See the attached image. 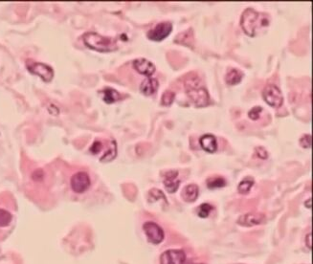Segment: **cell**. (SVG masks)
Masks as SVG:
<instances>
[{"instance_id": "6da1fadb", "label": "cell", "mask_w": 313, "mask_h": 264, "mask_svg": "<svg viewBox=\"0 0 313 264\" xmlns=\"http://www.w3.org/2000/svg\"><path fill=\"white\" fill-rule=\"evenodd\" d=\"M269 25V16L266 14L259 13L252 8L244 12L241 18V26L244 33L249 37H255L259 29L265 28Z\"/></svg>"}, {"instance_id": "7a4b0ae2", "label": "cell", "mask_w": 313, "mask_h": 264, "mask_svg": "<svg viewBox=\"0 0 313 264\" xmlns=\"http://www.w3.org/2000/svg\"><path fill=\"white\" fill-rule=\"evenodd\" d=\"M186 94L198 108L207 107L210 104L207 89L202 85L201 79L198 75L191 74L184 81Z\"/></svg>"}, {"instance_id": "3957f363", "label": "cell", "mask_w": 313, "mask_h": 264, "mask_svg": "<svg viewBox=\"0 0 313 264\" xmlns=\"http://www.w3.org/2000/svg\"><path fill=\"white\" fill-rule=\"evenodd\" d=\"M84 44L90 49L99 52H111L118 48L115 38H106L94 32H88L82 36Z\"/></svg>"}, {"instance_id": "277c9868", "label": "cell", "mask_w": 313, "mask_h": 264, "mask_svg": "<svg viewBox=\"0 0 313 264\" xmlns=\"http://www.w3.org/2000/svg\"><path fill=\"white\" fill-rule=\"evenodd\" d=\"M263 98L266 104L272 108H279L282 105L283 97L278 86L268 84L263 90Z\"/></svg>"}, {"instance_id": "5b68a950", "label": "cell", "mask_w": 313, "mask_h": 264, "mask_svg": "<svg viewBox=\"0 0 313 264\" xmlns=\"http://www.w3.org/2000/svg\"><path fill=\"white\" fill-rule=\"evenodd\" d=\"M144 232L148 237V240L152 244H159L164 240L165 233L164 231L158 224L148 221L143 225Z\"/></svg>"}, {"instance_id": "8992f818", "label": "cell", "mask_w": 313, "mask_h": 264, "mask_svg": "<svg viewBox=\"0 0 313 264\" xmlns=\"http://www.w3.org/2000/svg\"><path fill=\"white\" fill-rule=\"evenodd\" d=\"M173 31V25L171 22H161L157 24L152 30L148 33V38L152 41H162L169 37Z\"/></svg>"}, {"instance_id": "52a82bcc", "label": "cell", "mask_w": 313, "mask_h": 264, "mask_svg": "<svg viewBox=\"0 0 313 264\" xmlns=\"http://www.w3.org/2000/svg\"><path fill=\"white\" fill-rule=\"evenodd\" d=\"M70 185L75 192L82 193L90 187V178L85 171H80L72 176Z\"/></svg>"}, {"instance_id": "ba28073f", "label": "cell", "mask_w": 313, "mask_h": 264, "mask_svg": "<svg viewBox=\"0 0 313 264\" xmlns=\"http://www.w3.org/2000/svg\"><path fill=\"white\" fill-rule=\"evenodd\" d=\"M27 68L32 74L40 77L44 81H50L54 78L53 68L45 63L31 62L27 64Z\"/></svg>"}, {"instance_id": "9c48e42d", "label": "cell", "mask_w": 313, "mask_h": 264, "mask_svg": "<svg viewBox=\"0 0 313 264\" xmlns=\"http://www.w3.org/2000/svg\"><path fill=\"white\" fill-rule=\"evenodd\" d=\"M186 254L182 250H168L160 256V264H184Z\"/></svg>"}, {"instance_id": "30bf717a", "label": "cell", "mask_w": 313, "mask_h": 264, "mask_svg": "<svg viewBox=\"0 0 313 264\" xmlns=\"http://www.w3.org/2000/svg\"><path fill=\"white\" fill-rule=\"evenodd\" d=\"M265 221V216L261 213H248L240 217L238 224L241 226L253 227L263 224Z\"/></svg>"}, {"instance_id": "8fae6325", "label": "cell", "mask_w": 313, "mask_h": 264, "mask_svg": "<svg viewBox=\"0 0 313 264\" xmlns=\"http://www.w3.org/2000/svg\"><path fill=\"white\" fill-rule=\"evenodd\" d=\"M164 185L167 190L170 193L175 192L180 185V180L178 179V171H169L164 174Z\"/></svg>"}, {"instance_id": "7c38bea8", "label": "cell", "mask_w": 313, "mask_h": 264, "mask_svg": "<svg viewBox=\"0 0 313 264\" xmlns=\"http://www.w3.org/2000/svg\"><path fill=\"white\" fill-rule=\"evenodd\" d=\"M135 70L141 75L150 77L155 72V65L146 59H137L133 62Z\"/></svg>"}, {"instance_id": "4fadbf2b", "label": "cell", "mask_w": 313, "mask_h": 264, "mask_svg": "<svg viewBox=\"0 0 313 264\" xmlns=\"http://www.w3.org/2000/svg\"><path fill=\"white\" fill-rule=\"evenodd\" d=\"M159 87V82L154 78H147L143 80V82L140 85V90L145 96H151L153 95Z\"/></svg>"}, {"instance_id": "5bb4252c", "label": "cell", "mask_w": 313, "mask_h": 264, "mask_svg": "<svg viewBox=\"0 0 313 264\" xmlns=\"http://www.w3.org/2000/svg\"><path fill=\"white\" fill-rule=\"evenodd\" d=\"M199 143H200L201 148L204 151L210 152V153H214L217 150L216 139L212 134H205V135L201 136L199 139Z\"/></svg>"}, {"instance_id": "9a60e30c", "label": "cell", "mask_w": 313, "mask_h": 264, "mask_svg": "<svg viewBox=\"0 0 313 264\" xmlns=\"http://www.w3.org/2000/svg\"><path fill=\"white\" fill-rule=\"evenodd\" d=\"M198 193H199V189H198V185L190 184V185H187L183 189L181 195H182V198L184 199V201H186L188 203H192L198 199Z\"/></svg>"}, {"instance_id": "2e32d148", "label": "cell", "mask_w": 313, "mask_h": 264, "mask_svg": "<svg viewBox=\"0 0 313 264\" xmlns=\"http://www.w3.org/2000/svg\"><path fill=\"white\" fill-rule=\"evenodd\" d=\"M244 76V73L241 70L237 68H231L225 76L226 83L229 85H236L242 81Z\"/></svg>"}, {"instance_id": "e0dca14e", "label": "cell", "mask_w": 313, "mask_h": 264, "mask_svg": "<svg viewBox=\"0 0 313 264\" xmlns=\"http://www.w3.org/2000/svg\"><path fill=\"white\" fill-rule=\"evenodd\" d=\"M102 93H103V99H104V102L106 104H108V105L119 101L120 98H121L120 93L118 91H116L115 89L109 88V87L104 89L102 91Z\"/></svg>"}, {"instance_id": "ac0fdd59", "label": "cell", "mask_w": 313, "mask_h": 264, "mask_svg": "<svg viewBox=\"0 0 313 264\" xmlns=\"http://www.w3.org/2000/svg\"><path fill=\"white\" fill-rule=\"evenodd\" d=\"M117 155V145L115 141H110L109 143V148L104 153V155L101 158V162H110L112 161Z\"/></svg>"}, {"instance_id": "d6986e66", "label": "cell", "mask_w": 313, "mask_h": 264, "mask_svg": "<svg viewBox=\"0 0 313 264\" xmlns=\"http://www.w3.org/2000/svg\"><path fill=\"white\" fill-rule=\"evenodd\" d=\"M255 181H254V178L253 177H245L244 180L239 184V187H238V190L241 194H247L250 189H252L253 185H254Z\"/></svg>"}, {"instance_id": "ffe728a7", "label": "cell", "mask_w": 313, "mask_h": 264, "mask_svg": "<svg viewBox=\"0 0 313 264\" xmlns=\"http://www.w3.org/2000/svg\"><path fill=\"white\" fill-rule=\"evenodd\" d=\"M226 185V181L222 177H212L207 180V186L209 189H219L223 188Z\"/></svg>"}, {"instance_id": "44dd1931", "label": "cell", "mask_w": 313, "mask_h": 264, "mask_svg": "<svg viewBox=\"0 0 313 264\" xmlns=\"http://www.w3.org/2000/svg\"><path fill=\"white\" fill-rule=\"evenodd\" d=\"M160 199H163L164 201L168 202L165 194L160 189H152L148 191V202L153 203V202H155L157 200L159 201Z\"/></svg>"}, {"instance_id": "7402d4cb", "label": "cell", "mask_w": 313, "mask_h": 264, "mask_svg": "<svg viewBox=\"0 0 313 264\" xmlns=\"http://www.w3.org/2000/svg\"><path fill=\"white\" fill-rule=\"evenodd\" d=\"M175 99V94L171 90H167L163 93L162 98H161V105L163 107H169L174 103Z\"/></svg>"}, {"instance_id": "603a6c76", "label": "cell", "mask_w": 313, "mask_h": 264, "mask_svg": "<svg viewBox=\"0 0 313 264\" xmlns=\"http://www.w3.org/2000/svg\"><path fill=\"white\" fill-rule=\"evenodd\" d=\"M213 210H214V207L211 204L204 203V204H201L198 208V215L201 218H206V217H208L209 215L211 214V212Z\"/></svg>"}, {"instance_id": "cb8c5ba5", "label": "cell", "mask_w": 313, "mask_h": 264, "mask_svg": "<svg viewBox=\"0 0 313 264\" xmlns=\"http://www.w3.org/2000/svg\"><path fill=\"white\" fill-rule=\"evenodd\" d=\"M12 221V215L3 209H0V227L8 226Z\"/></svg>"}, {"instance_id": "d4e9b609", "label": "cell", "mask_w": 313, "mask_h": 264, "mask_svg": "<svg viewBox=\"0 0 313 264\" xmlns=\"http://www.w3.org/2000/svg\"><path fill=\"white\" fill-rule=\"evenodd\" d=\"M262 111H263V109L261 107H254L248 112V116H249V118L251 120L256 121V120H258L260 118V115L262 113Z\"/></svg>"}, {"instance_id": "484cf974", "label": "cell", "mask_w": 313, "mask_h": 264, "mask_svg": "<svg viewBox=\"0 0 313 264\" xmlns=\"http://www.w3.org/2000/svg\"><path fill=\"white\" fill-rule=\"evenodd\" d=\"M300 145L305 149H310L312 147V136L311 134H305L300 139Z\"/></svg>"}, {"instance_id": "4316f807", "label": "cell", "mask_w": 313, "mask_h": 264, "mask_svg": "<svg viewBox=\"0 0 313 264\" xmlns=\"http://www.w3.org/2000/svg\"><path fill=\"white\" fill-rule=\"evenodd\" d=\"M103 149V144L100 142V141H95L94 143H93V145L91 146V148H90V151L93 153V154H98L100 151H101V150Z\"/></svg>"}, {"instance_id": "83f0119b", "label": "cell", "mask_w": 313, "mask_h": 264, "mask_svg": "<svg viewBox=\"0 0 313 264\" xmlns=\"http://www.w3.org/2000/svg\"><path fill=\"white\" fill-rule=\"evenodd\" d=\"M256 153L258 154V157H260L261 159H267L268 158V153L266 150L263 147H258L256 148Z\"/></svg>"}, {"instance_id": "f1b7e54d", "label": "cell", "mask_w": 313, "mask_h": 264, "mask_svg": "<svg viewBox=\"0 0 313 264\" xmlns=\"http://www.w3.org/2000/svg\"><path fill=\"white\" fill-rule=\"evenodd\" d=\"M306 245L307 247L312 250L313 249V242H312V233H308V235L306 236Z\"/></svg>"}, {"instance_id": "f546056e", "label": "cell", "mask_w": 313, "mask_h": 264, "mask_svg": "<svg viewBox=\"0 0 313 264\" xmlns=\"http://www.w3.org/2000/svg\"><path fill=\"white\" fill-rule=\"evenodd\" d=\"M311 202H312V199L310 198V199H309V200H308V201H307V202L305 203V205H306V206H307V207H308L309 209H311V208H312V205H311Z\"/></svg>"}, {"instance_id": "4dcf8cb0", "label": "cell", "mask_w": 313, "mask_h": 264, "mask_svg": "<svg viewBox=\"0 0 313 264\" xmlns=\"http://www.w3.org/2000/svg\"><path fill=\"white\" fill-rule=\"evenodd\" d=\"M184 264H201V263H196V262H193V261H191V262H187V263H184Z\"/></svg>"}]
</instances>
